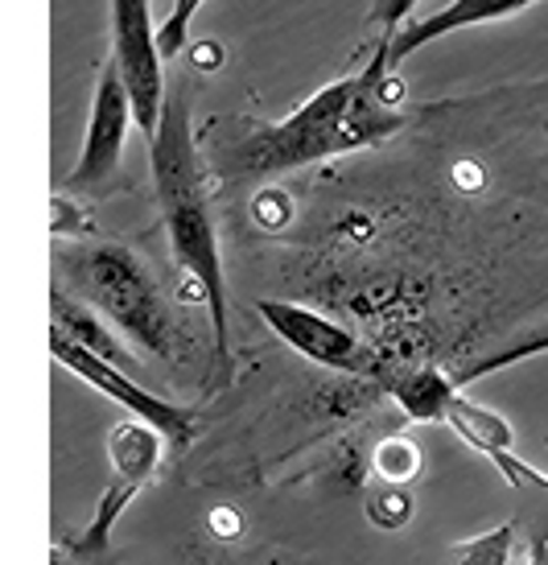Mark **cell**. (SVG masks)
I'll use <instances>...</instances> for the list:
<instances>
[{"mask_svg": "<svg viewBox=\"0 0 548 565\" xmlns=\"http://www.w3.org/2000/svg\"><path fill=\"white\" fill-rule=\"evenodd\" d=\"M66 273L87 306H95L128 343L149 360H173V330L165 301L157 294L149 268L125 244L83 239L66 248Z\"/></svg>", "mask_w": 548, "mask_h": 565, "instance_id": "obj_3", "label": "cell"}, {"mask_svg": "<svg viewBox=\"0 0 548 565\" xmlns=\"http://www.w3.org/2000/svg\"><path fill=\"white\" fill-rule=\"evenodd\" d=\"M50 310H54V330H63L66 339L83 343L87 351L104 355L108 363H120V367H125V363H132V360H128L125 347L111 339V330L99 322V310H95V306H83V301H75V298H63V294H54Z\"/></svg>", "mask_w": 548, "mask_h": 565, "instance_id": "obj_12", "label": "cell"}, {"mask_svg": "<svg viewBox=\"0 0 548 565\" xmlns=\"http://www.w3.org/2000/svg\"><path fill=\"white\" fill-rule=\"evenodd\" d=\"M421 0H372L367 4V30L372 38H396L408 25V17Z\"/></svg>", "mask_w": 548, "mask_h": 565, "instance_id": "obj_20", "label": "cell"}, {"mask_svg": "<svg viewBox=\"0 0 548 565\" xmlns=\"http://www.w3.org/2000/svg\"><path fill=\"white\" fill-rule=\"evenodd\" d=\"M137 125V111H132V92H128L125 75L116 58L99 66V79H95L92 95V120L83 132V149H78L75 170L66 173V182L58 190L78 199V203H99L116 190L120 178V158H125L128 128Z\"/></svg>", "mask_w": 548, "mask_h": 565, "instance_id": "obj_4", "label": "cell"}, {"mask_svg": "<svg viewBox=\"0 0 548 565\" xmlns=\"http://www.w3.org/2000/svg\"><path fill=\"white\" fill-rule=\"evenodd\" d=\"M203 4L206 0H173L170 4L165 21L157 25V50H161V58H165V63L182 54V46H186V38H190V21L198 17Z\"/></svg>", "mask_w": 548, "mask_h": 565, "instance_id": "obj_17", "label": "cell"}, {"mask_svg": "<svg viewBox=\"0 0 548 565\" xmlns=\"http://www.w3.org/2000/svg\"><path fill=\"white\" fill-rule=\"evenodd\" d=\"M50 206H54V239H92V215L78 206V199H71V194H63V190H54V199H50Z\"/></svg>", "mask_w": 548, "mask_h": 565, "instance_id": "obj_19", "label": "cell"}, {"mask_svg": "<svg viewBox=\"0 0 548 565\" xmlns=\"http://www.w3.org/2000/svg\"><path fill=\"white\" fill-rule=\"evenodd\" d=\"M400 99L405 83L391 75L388 38H372L363 66L318 87L284 120H260V116L206 120L198 132L206 173L219 186H248L277 173L305 170L313 161L372 149L405 128Z\"/></svg>", "mask_w": 548, "mask_h": 565, "instance_id": "obj_1", "label": "cell"}, {"mask_svg": "<svg viewBox=\"0 0 548 565\" xmlns=\"http://www.w3.org/2000/svg\"><path fill=\"white\" fill-rule=\"evenodd\" d=\"M260 318H265L272 334L281 339L284 347H293L298 355L322 363V367H334V372H363L367 367V351L363 343L334 318L318 315L310 306H298V301H277L268 298L256 306Z\"/></svg>", "mask_w": 548, "mask_h": 565, "instance_id": "obj_7", "label": "cell"}, {"mask_svg": "<svg viewBox=\"0 0 548 565\" xmlns=\"http://www.w3.org/2000/svg\"><path fill=\"white\" fill-rule=\"evenodd\" d=\"M524 565H548V529L528 541V550H524Z\"/></svg>", "mask_w": 548, "mask_h": 565, "instance_id": "obj_21", "label": "cell"}, {"mask_svg": "<svg viewBox=\"0 0 548 565\" xmlns=\"http://www.w3.org/2000/svg\"><path fill=\"white\" fill-rule=\"evenodd\" d=\"M161 446H165V434L153 429L141 417H128V422H116L108 434V462L111 475H120L128 483L144 487L157 475V462H161Z\"/></svg>", "mask_w": 548, "mask_h": 565, "instance_id": "obj_10", "label": "cell"}, {"mask_svg": "<svg viewBox=\"0 0 548 565\" xmlns=\"http://www.w3.org/2000/svg\"><path fill=\"white\" fill-rule=\"evenodd\" d=\"M536 355H548V318H545V322H536V327H528V330H519L512 343L495 347V351H491V355H483V360H470L466 367H454V380L466 388V384L491 376V372H499V367L536 360Z\"/></svg>", "mask_w": 548, "mask_h": 565, "instance_id": "obj_14", "label": "cell"}, {"mask_svg": "<svg viewBox=\"0 0 548 565\" xmlns=\"http://www.w3.org/2000/svg\"><path fill=\"white\" fill-rule=\"evenodd\" d=\"M372 462H376V475L384 483H412L421 475V446L408 438V434H391L372 450Z\"/></svg>", "mask_w": 548, "mask_h": 565, "instance_id": "obj_16", "label": "cell"}, {"mask_svg": "<svg viewBox=\"0 0 548 565\" xmlns=\"http://www.w3.org/2000/svg\"><path fill=\"white\" fill-rule=\"evenodd\" d=\"M512 550H516V524H499L491 533L470 536L462 545H450L438 565H507Z\"/></svg>", "mask_w": 548, "mask_h": 565, "instance_id": "obj_15", "label": "cell"}, {"mask_svg": "<svg viewBox=\"0 0 548 565\" xmlns=\"http://www.w3.org/2000/svg\"><path fill=\"white\" fill-rule=\"evenodd\" d=\"M391 396L405 413L408 422H441L445 425V413L462 396V384L454 380V372L445 367H417L391 384Z\"/></svg>", "mask_w": 548, "mask_h": 565, "instance_id": "obj_11", "label": "cell"}, {"mask_svg": "<svg viewBox=\"0 0 548 565\" xmlns=\"http://www.w3.org/2000/svg\"><path fill=\"white\" fill-rule=\"evenodd\" d=\"M149 158H153V190L161 227L170 239V256L190 301H203L211 315L215 334V363L223 372L232 367V318H227V273H223L219 232L211 215V194H206V161L198 132L190 125L186 92H173L165 99L161 125L149 137Z\"/></svg>", "mask_w": 548, "mask_h": 565, "instance_id": "obj_2", "label": "cell"}, {"mask_svg": "<svg viewBox=\"0 0 548 565\" xmlns=\"http://www.w3.org/2000/svg\"><path fill=\"white\" fill-rule=\"evenodd\" d=\"M545 446H548V441H545Z\"/></svg>", "mask_w": 548, "mask_h": 565, "instance_id": "obj_23", "label": "cell"}, {"mask_svg": "<svg viewBox=\"0 0 548 565\" xmlns=\"http://www.w3.org/2000/svg\"><path fill=\"white\" fill-rule=\"evenodd\" d=\"M111 58L132 92L137 128L153 137L165 111V75H161V50L149 0H111Z\"/></svg>", "mask_w": 548, "mask_h": 565, "instance_id": "obj_5", "label": "cell"}, {"mask_svg": "<svg viewBox=\"0 0 548 565\" xmlns=\"http://www.w3.org/2000/svg\"><path fill=\"white\" fill-rule=\"evenodd\" d=\"M78 562V557H75V553H71V550H54V562H50V565H75Z\"/></svg>", "mask_w": 548, "mask_h": 565, "instance_id": "obj_22", "label": "cell"}, {"mask_svg": "<svg viewBox=\"0 0 548 565\" xmlns=\"http://www.w3.org/2000/svg\"><path fill=\"white\" fill-rule=\"evenodd\" d=\"M137 491H141L137 483H128V479H120V475H111V483L104 487V495H99V508H95L92 524H87V529H83L66 550L75 553L78 562H99L111 545V529H116V520L125 516V508L132 503Z\"/></svg>", "mask_w": 548, "mask_h": 565, "instance_id": "obj_13", "label": "cell"}, {"mask_svg": "<svg viewBox=\"0 0 548 565\" xmlns=\"http://www.w3.org/2000/svg\"><path fill=\"white\" fill-rule=\"evenodd\" d=\"M533 4H540V0H450V4H441L438 13L421 17V21H408L396 38H388L391 66H400L408 54H417L421 46L438 42L445 33L486 25V21H503V17H516L524 9H533Z\"/></svg>", "mask_w": 548, "mask_h": 565, "instance_id": "obj_9", "label": "cell"}, {"mask_svg": "<svg viewBox=\"0 0 548 565\" xmlns=\"http://www.w3.org/2000/svg\"><path fill=\"white\" fill-rule=\"evenodd\" d=\"M445 425L466 441L470 450H479L483 458H491L495 471L507 479V487L548 495V479L536 471V467L519 462L516 450H512V425H507V417H499L495 408H483V405H474L470 396H458L454 405H450V413H445Z\"/></svg>", "mask_w": 548, "mask_h": 565, "instance_id": "obj_8", "label": "cell"}, {"mask_svg": "<svg viewBox=\"0 0 548 565\" xmlns=\"http://www.w3.org/2000/svg\"><path fill=\"white\" fill-rule=\"evenodd\" d=\"M367 516L376 520L379 529H405L412 516V495L400 483H388L384 491L367 495Z\"/></svg>", "mask_w": 548, "mask_h": 565, "instance_id": "obj_18", "label": "cell"}, {"mask_svg": "<svg viewBox=\"0 0 548 565\" xmlns=\"http://www.w3.org/2000/svg\"><path fill=\"white\" fill-rule=\"evenodd\" d=\"M50 355L63 363L66 372H75L78 380H87L92 388H99V396H111V401L120 408H128L132 417H141V422H149L153 429H161L165 441L186 446V441L194 438V413H190V408L173 405V401L149 393L141 384H132V376H128L120 363H108L104 355L87 351L83 343L66 339L63 330H54V327H50Z\"/></svg>", "mask_w": 548, "mask_h": 565, "instance_id": "obj_6", "label": "cell"}]
</instances>
